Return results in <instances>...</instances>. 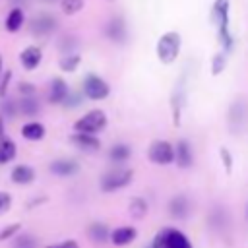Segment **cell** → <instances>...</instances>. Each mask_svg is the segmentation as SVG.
Listing matches in <instances>:
<instances>
[{"mask_svg": "<svg viewBox=\"0 0 248 248\" xmlns=\"http://www.w3.org/2000/svg\"><path fill=\"white\" fill-rule=\"evenodd\" d=\"M41 60H43V50H41V46H37V45H29V46H25V48L19 52V64H21L27 72L35 70V68L41 64Z\"/></svg>", "mask_w": 248, "mask_h": 248, "instance_id": "cell-10", "label": "cell"}, {"mask_svg": "<svg viewBox=\"0 0 248 248\" xmlns=\"http://www.w3.org/2000/svg\"><path fill=\"white\" fill-rule=\"evenodd\" d=\"M169 213L174 219H184L190 213V200L184 194H176L174 198H170L169 202Z\"/></svg>", "mask_w": 248, "mask_h": 248, "instance_id": "cell-18", "label": "cell"}, {"mask_svg": "<svg viewBox=\"0 0 248 248\" xmlns=\"http://www.w3.org/2000/svg\"><path fill=\"white\" fill-rule=\"evenodd\" d=\"M248 124V107L244 101H236L229 108V126L234 132H240Z\"/></svg>", "mask_w": 248, "mask_h": 248, "instance_id": "cell-8", "label": "cell"}, {"mask_svg": "<svg viewBox=\"0 0 248 248\" xmlns=\"http://www.w3.org/2000/svg\"><path fill=\"white\" fill-rule=\"evenodd\" d=\"M180 45H182V39L176 31H167L159 37L157 41V56L163 64H172L176 58H178V52H180Z\"/></svg>", "mask_w": 248, "mask_h": 248, "instance_id": "cell-3", "label": "cell"}, {"mask_svg": "<svg viewBox=\"0 0 248 248\" xmlns=\"http://www.w3.org/2000/svg\"><path fill=\"white\" fill-rule=\"evenodd\" d=\"M136 236H138V231L134 227H118V229H114L110 232L108 238H110V242L114 246H128V244H132L136 240Z\"/></svg>", "mask_w": 248, "mask_h": 248, "instance_id": "cell-19", "label": "cell"}, {"mask_svg": "<svg viewBox=\"0 0 248 248\" xmlns=\"http://www.w3.org/2000/svg\"><path fill=\"white\" fill-rule=\"evenodd\" d=\"M132 155V149L128 143H114L110 149H108V159L112 163H126Z\"/></svg>", "mask_w": 248, "mask_h": 248, "instance_id": "cell-24", "label": "cell"}, {"mask_svg": "<svg viewBox=\"0 0 248 248\" xmlns=\"http://www.w3.org/2000/svg\"><path fill=\"white\" fill-rule=\"evenodd\" d=\"M149 248H192V242L182 231L174 227H167L155 234Z\"/></svg>", "mask_w": 248, "mask_h": 248, "instance_id": "cell-2", "label": "cell"}, {"mask_svg": "<svg viewBox=\"0 0 248 248\" xmlns=\"http://www.w3.org/2000/svg\"><path fill=\"white\" fill-rule=\"evenodd\" d=\"M134 178V170L132 169H112L108 172H105L101 176V190L103 192H114V190H120L124 186H128Z\"/></svg>", "mask_w": 248, "mask_h": 248, "instance_id": "cell-5", "label": "cell"}, {"mask_svg": "<svg viewBox=\"0 0 248 248\" xmlns=\"http://www.w3.org/2000/svg\"><path fill=\"white\" fill-rule=\"evenodd\" d=\"M174 161H176V165L180 169H190L192 167V163H194V151H192L190 141L180 140L174 145Z\"/></svg>", "mask_w": 248, "mask_h": 248, "instance_id": "cell-11", "label": "cell"}, {"mask_svg": "<svg viewBox=\"0 0 248 248\" xmlns=\"http://www.w3.org/2000/svg\"><path fill=\"white\" fill-rule=\"evenodd\" d=\"M68 93H70V87L62 78H52L50 79L48 93H46V99H48L50 105H64Z\"/></svg>", "mask_w": 248, "mask_h": 248, "instance_id": "cell-9", "label": "cell"}, {"mask_svg": "<svg viewBox=\"0 0 248 248\" xmlns=\"http://www.w3.org/2000/svg\"><path fill=\"white\" fill-rule=\"evenodd\" d=\"M46 136V128L39 120H29L21 126V138L27 141H41Z\"/></svg>", "mask_w": 248, "mask_h": 248, "instance_id": "cell-15", "label": "cell"}, {"mask_svg": "<svg viewBox=\"0 0 248 248\" xmlns=\"http://www.w3.org/2000/svg\"><path fill=\"white\" fill-rule=\"evenodd\" d=\"M79 62H81V56H79V54L68 52V54H64V56L60 58V70H62V72H74V70H78Z\"/></svg>", "mask_w": 248, "mask_h": 248, "instance_id": "cell-26", "label": "cell"}, {"mask_svg": "<svg viewBox=\"0 0 248 248\" xmlns=\"http://www.w3.org/2000/svg\"><path fill=\"white\" fill-rule=\"evenodd\" d=\"M105 126H107V114H105V110L93 108V110H87L83 116H79V118L74 122V132L95 136V134L101 132Z\"/></svg>", "mask_w": 248, "mask_h": 248, "instance_id": "cell-4", "label": "cell"}, {"mask_svg": "<svg viewBox=\"0 0 248 248\" xmlns=\"http://www.w3.org/2000/svg\"><path fill=\"white\" fill-rule=\"evenodd\" d=\"M147 248H149V246H147Z\"/></svg>", "mask_w": 248, "mask_h": 248, "instance_id": "cell-41", "label": "cell"}, {"mask_svg": "<svg viewBox=\"0 0 248 248\" xmlns=\"http://www.w3.org/2000/svg\"><path fill=\"white\" fill-rule=\"evenodd\" d=\"M19 229H21V225H19V223H12V225H8V227H4V229L0 231V242H6V240H12L14 236H17V232H19Z\"/></svg>", "mask_w": 248, "mask_h": 248, "instance_id": "cell-31", "label": "cell"}, {"mask_svg": "<svg viewBox=\"0 0 248 248\" xmlns=\"http://www.w3.org/2000/svg\"><path fill=\"white\" fill-rule=\"evenodd\" d=\"M14 248H37L35 244V238L31 234H19V236H14Z\"/></svg>", "mask_w": 248, "mask_h": 248, "instance_id": "cell-29", "label": "cell"}, {"mask_svg": "<svg viewBox=\"0 0 248 248\" xmlns=\"http://www.w3.org/2000/svg\"><path fill=\"white\" fill-rule=\"evenodd\" d=\"M54 29H56V19L50 14H39L31 23V31L35 35H43L45 37V35H50Z\"/></svg>", "mask_w": 248, "mask_h": 248, "instance_id": "cell-14", "label": "cell"}, {"mask_svg": "<svg viewBox=\"0 0 248 248\" xmlns=\"http://www.w3.org/2000/svg\"><path fill=\"white\" fill-rule=\"evenodd\" d=\"M12 205V194L6 192V190H0V215L6 213Z\"/></svg>", "mask_w": 248, "mask_h": 248, "instance_id": "cell-35", "label": "cell"}, {"mask_svg": "<svg viewBox=\"0 0 248 248\" xmlns=\"http://www.w3.org/2000/svg\"><path fill=\"white\" fill-rule=\"evenodd\" d=\"M10 81H12V70H4V72L0 74V101L8 97Z\"/></svg>", "mask_w": 248, "mask_h": 248, "instance_id": "cell-32", "label": "cell"}, {"mask_svg": "<svg viewBox=\"0 0 248 248\" xmlns=\"http://www.w3.org/2000/svg\"><path fill=\"white\" fill-rule=\"evenodd\" d=\"M219 155H221V159H223L225 172H227V174H231V170H232V155L229 153V149H227V147H221V149H219Z\"/></svg>", "mask_w": 248, "mask_h": 248, "instance_id": "cell-34", "label": "cell"}, {"mask_svg": "<svg viewBox=\"0 0 248 248\" xmlns=\"http://www.w3.org/2000/svg\"><path fill=\"white\" fill-rule=\"evenodd\" d=\"M2 138H6V120H4V116L0 114V140Z\"/></svg>", "mask_w": 248, "mask_h": 248, "instance_id": "cell-37", "label": "cell"}, {"mask_svg": "<svg viewBox=\"0 0 248 248\" xmlns=\"http://www.w3.org/2000/svg\"><path fill=\"white\" fill-rule=\"evenodd\" d=\"M107 37L110 41H116V43L126 39V23H124L122 17L116 16V17L108 19V23H107Z\"/></svg>", "mask_w": 248, "mask_h": 248, "instance_id": "cell-20", "label": "cell"}, {"mask_svg": "<svg viewBox=\"0 0 248 248\" xmlns=\"http://www.w3.org/2000/svg\"><path fill=\"white\" fill-rule=\"evenodd\" d=\"M17 110L23 116H37L41 110V105L37 97H19L17 99Z\"/></svg>", "mask_w": 248, "mask_h": 248, "instance_id": "cell-22", "label": "cell"}, {"mask_svg": "<svg viewBox=\"0 0 248 248\" xmlns=\"http://www.w3.org/2000/svg\"><path fill=\"white\" fill-rule=\"evenodd\" d=\"M246 219H248V203H246Z\"/></svg>", "mask_w": 248, "mask_h": 248, "instance_id": "cell-39", "label": "cell"}, {"mask_svg": "<svg viewBox=\"0 0 248 248\" xmlns=\"http://www.w3.org/2000/svg\"><path fill=\"white\" fill-rule=\"evenodd\" d=\"M17 155V145L12 138H2L0 140V167L2 165H8L16 159Z\"/></svg>", "mask_w": 248, "mask_h": 248, "instance_id": "cell-21", "label": "cell"}, {"mask_svg": "<svg viewBox=\"0 0 248 248\" xmlns=\"http://www.w3.org/2000/svg\"><path fill=\"white\" fill-rule=\"evenodd\" d=\"M128 209H130V215L134 219H143L147 215V202L143 198H132Z\"/></svg>", "mask_w": 248, "mask_h": 248, "instance_id": "cell-25", "label": "cell"}, {"mask_svg": "<svg viewBox=\"0 0 248 248\" xmlns=\"http://www.w3.org/2000/svg\"><path fill=\"white\" fill-rule=\"evenodd\" d=\"M23 23H25V12H23L19 6H14V8L8 12L6 19H4V29H6L8 33H17V31L23 27Z\"/></svg>", "mask_w": 248, "mask_h": 248, "instance_id": "cell-17", "label": "cell"}, {"mask_svg": "<svg viewBox=\"0 0 248 248\" xmlns=\"http://www.w3.org/2000/svg\"><path fill=\"white\" fill-rule=\"evenodd\" d=\"M110 93V85L97 74H87L83 78V95L91 101H101L107 99Z\"/></svg>", "mask_w": 248, "mask_h": 248, "instance_id": "cell-7", "label": "cell"}, {"mask_svg": "<svg viewBox=\"0 0 248 248\" xmlns=\"http://www.w3.org/2000/svg\"><path fill=\"white\" fill-rule=\"evenodd\" d=\"M147 157L151 163L155 165H170L174 161V145L167 140H155L149 143L147 149Z\"/></svg>", "mask_w": 248, "mask_h": 248, "instance_id": "cell-6", "label": "cell"}, {"mask_svg": "<svg viewBox=\"0 0 248 248\" xmlns=\"http://www.w3.org/2000/svg\"><path fill=\"white\" fill-rule=\"evenodd\" d=\"M17 93H19V97H35L37 89H35L33 83H29V81H21V83L17 85Z\"/></svg>", "mask_w": 248, "mask_h": 248, "instance_id": "cell-33", "label": "cell"}, {"mask_svg": "<svg viewBox=\"0 0 248 248\" xmlns=\"http://www.w3.org/2000/svg\"><path fill=\"white\" fill-rule=\"evenodd\" d=\"M211 19L217 25V35H219V41H221L225 52H229L232 48V35L229 31V0H215L213 2Z\"/></svg>", "mask_w": 248, "mask_h": 248, "instance_id": "cell-1", "label": "cell"}, {"mask_svg": "<svg viewBox=\"0 0 248 248\" xmlns=\"http://www.w3.org/2000/svg\"><path fill=\"white\" fill-rule=\"evenodd\" d=\"M4 72V62H2V56H0V74Z\"/></svg>", "mask_w": 248, "mask_h": 248, "instance_id": "cell-38", "label": "cell"}, {"mask_svg": "<svg viewBox=\"0 0 248 248\" xmlns=\"http://www.w3.org/2000/svg\"><path fill=\"white\" fill-rule=\"evenodd\" d=\"M70 141L78 149H81V151H97L101 147V140L97 136H91V134H78V132H74L70 136Z\"/></svg>", "mask_w": 248, "mask_h": 248, "instance_id": "cell-16", "label": "cell"}, {"mask_svg": "<svg viewBox=\"0 0 248 248\" xmlns=\"http://www.w3.org/2000/svg\"><path fill=\"white\" fill-rule=\"evenodd\" d=\"M225 64H227V54H225V52L215 54L213 60H211V74H213V76L221 74V72L225 70Z\"/></svg>", "mask_w": 248, "mask_h": 248, "instance_id": "cell-30", "label": "cell"}, {"mask_svg": "<svg viewBox=\"0 0 248 248\" xmlns=\"http://www.w3.org/2000/svg\"><path fill=\"white\" fill-rule=\"evenodd\" d=\"M48 170L52 174H56V176L66 178V176H74L79 170V165L74 159H56V161H52L48 165Z\"/></svg>", "mask_w": 248, "mask_h": 248, "instance_id": "cell-12", "label": "cell"}, {"mask_svg": "<svg viewBox=\"0 0 248 248\" xmlns=\"http://www.w3.org/2000/svg\"><path fill=\"white\" fill-rule=\"evenodd\" d=\"M45 248H79L78 246V242L76 240H62V242H56V244H48V246H45Z\"/></svg>", "mask_w": 248, "mask_h": 248, "instance_id": "cell-36", "label": "cell"}, {"mask_svg": "<svg viewBox=\"0 0 248 248\" xmlns=\"http://www.w3.org/2000/svg\"><path fill=\"white\" fill-rule=\"evenodd\" d=\"M83 4H85L83 0H60V10L66 16H74L83 10Z\"/></svg>", "mask_w": 248, "mask_h": 248, "instance_id": "cell-28", "label": "cell"}, {"mask_svg": "<svg viewBox=\"0 0 248 248\" xmlns=\"http://www.w3.org/2000/svg\"><path fill=\"white\" fill-rule=\"evenodd\" d=\"M87 234H89L91 242H95V244H103V242L108 240L110 231H108V227H107L105 223H91L89 229H87Z\"/></svg>", "mask_w": 248, "mask_h": 248, "instance_id": "cell-23", "label": "cell"}, {"mask_svg": "<svg viewBox=\"0 0 248 248\" xmlns=\"http://www.w3.org/2000/svg\"><path fill=\"white\" fill-rule=\"evenodd\" d=\"M0 114L4 116V120H6V118H16V116L19 114V110H17V101H14V99H10V97L2 99V101H0Z\"/></svg>", "mask_w": 248, "mask_h": 248, "instance_id": "cell-27", "label": "cell"}, {"mask_svg": "<svg viewBox=\"0 0 248 248\" xmlns=\"http://www.w3.org/2000/svg\"><path fill=\"white\" fill-rule=\"evenodd\" d=\"M10 178L17 186H27V184H31L35 180V169L31 165H25V163L16 165L12 169V172H10Z\"/></svg>", "mask_w": 248, "mask_h": 248, "instance_id": "cell-13", "label": "cell"}, {"mask_svg": "<svg viewBox=\"0 0 248 248\" xmlns=\"http://www.w3.org/2000/svg\"><path fill=\"white\" fill-rule=\"evenodd\" d=\"M45 2H54V0H45Z\"/></svg>", "mask_w": 248, "mask_h": 248, "instance_id": "cell-40", "label": "cell"}]
</instances>
